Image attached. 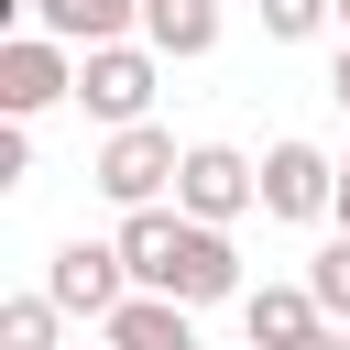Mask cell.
<instances>
[{"label":"cell","mask_w":350,"mask_h":350,"mask_svg":"<svg viewBox=\"0 0 350 350\" xmlns=\"http://www.w3.org/2000/svg\"><path fill=\"white\" fill-rule=\"evenodd\" d=\"M120 262L142 295H175V306H219V295H252L241 284V252L219 219H186V208H120Z\"/></svg>","instance_id":"6da1fadb"},{"label":"cell","mask_w":350,"mask_h":350,"mask_svg":"<svg viewBox=\"0 0 350 350\" xmlns=\"http://www.w3.org/2000/svg\"><path fill=\"white\" fill-rule=\"evenodd\" d=\"M153 88H164V55H153V44H88V55H77V98H88V120H109V131L153 120Z\"/></svg>","instance_id":"7a4b0ae2"},{"label":"cell","mask_w":350,"mask_h":350,"mask_svg":"<svg viewBox=\"0 0 350 350\" xmlns=\"http://www.w3.org/2000/svg\"><path fill=\"white\" fill-rule=\"evenodd\" d=\"M98 197L109 208H164L175 197V175H186V153H175V131H153V120H131V131H109L98 142Z\"/></svg>","instance_id":"3957f363"},{"label":"cell","mask_w":350,"mask_h":350,"mask_svg":"<svg viewBox=\"0 0 350 350\" xmlns=\"http://www.w3.org/2000/svg\"><path fill=\"white\" fill-rule=\"evenodd\" d=\"M44 295L66 306V317H88V328H109L142 284H131V262H120V241H66L55 262H44Z\"/></svg>","instance_id":"277c9868"},{"label":"cell","mask_w":350,"mask_h":350,"mask_svg":"<svg viewBox=\"0 0 350 350\" xmlns=\"http://www.w3.org/2000/svg\"><path fill=\"white\" fill-rule=\"evenodd\" d=\"M55 98H77V44H55V33H0V120H33V109H55Z\"/></svg>","instance_id":"5b68a950"},{"label":"cell","mask_w":350,"mask_h":350,"mask_svg":"<svg viewBox=\"0 0 350 350\" xmlns=\"http://www.w3.org/2000/svg\"><path fill=\"white\" fill-rule=\"evenodd\" d=\"M175 208L186 219H241V208H262V164L252 153H230V142H186V175H175Z\"/></svg>","instance_id":"8992f818"},{"label":"cell","mask_w":350,"mask_h":350,"mask_svg":"<svg viewBox=\"0 0 350 350\" xmlns=\"http://www.w3.org/2000/svg\"><path fill=\"white\" fill-rule=\"evenodd\" d=\"M262 219H339V164L317 142H273L262 153Z\"/></svg>","instance_id":"52a82bcc"},{"label":"cell","mask_w":350,"mask_h":350,"mask_svg":"<svg viewBox=\"0 0 350 350\" xmlns=\"http://www.w3.org/2000/svg\"><path fill=\"white\" fill-rule=\"evenodd\" d=\"M241 328H252V350H306V339L339 328V317H328L306 284H252V295H241Z\"/></svg>","instance_id":"ba28073f"},{"label":"cell","mask_w":350,"mask_h":350,"mask_svg":"<svg viewBox=\"0 0 350 350\" xmlns=\"http://www.w3.org/2000/svg\"><path fill=\"white\" fill-rule=\"evenodd\" d=\"M131 22H142V0H33V33H55V44H131Z\"/></svg>","instance_id":"9c48e42d"},{"label":"cell","mask_w":350,"mask_h":350,"mask_svg":"<svg viewBox=\"0 0 350 350\" xmlns=\"http://www.w3.org/2000/svg\"><path fill=\"white\" fill-rule=\"evenodd\" d=\"M142 44H153L164 66H197V55L219 44V0H142Z\"/></svg>","instance_id":"30bf717a"},{"label":"cell","mask_w":350,"mask_h":350,"mask_svg":"<svg viewBox=\"0 0 350 350\" xmlns=\"http://www.w3.org/2000/svg\"><path fill=\"white\" fill-rule=\"evenodd\" d=\"M98 339H109V350H197V306H175V295H131Z\"/></svg>","instance_id":"8fae6325"},{"label":"cell","mask_w":350,"mask_h":350,"mask_svg":"<svg viewBox=\"0 0 350 350\" xmlns=\"http://www.w3.org/2000/svg\"><path fill=\"white\" fill-rule=\"evenodd\" d=\"M0 350H66V306L33 284V295H11L0 306Z\"/></svg>","instance_id":"7c38bea8"},{"label":"cell","mask_w":350,"mask_h":350,"mask_svg":"<svg viewBox=\"0 0 350 350\" xmlns=\"http://www.w3.org/2000/svg\"><path fill=\"white\" fill-rule=\"evenodd\" d=\"M306 295H317V306H328V317L350 328V230H339V241H328V252L306 262Z\"/></svg>","instance_id":"4fadbf2b"},{"label":"cell","mask_w":350,"mask_h":350,"mask_svg":"<svg viewBox=\"0 0 350 350\" xmlns=\"http://www.w3.org/2000/svg\"><path fill=\"white\" fill-rule=\"evenodd\" d=\"M317 22H339V0H262V33L273 44H306Z\"/></svg>","instance_id":"5bb4252c"},{"label":"cell","mask_w":350,"mask_h":350,"mask_svg":"<svg viewBox=\"0 0 350 350\" xmlns=\"http://www.w3.org/2000/svg\"><path fill=\"white\" fill-rule=\"evenodd\" d=\"M0 186H33V131L0 120Z\"/></svg>","instance_id":"9a60e30c"},{"label":"cell","mask_w":350,"mask_h":350,"mask_svg":"<svg viewBox=\"0 0 350 350\" xmlns=\"http://www.w3.org/2000/svg\"><path fill=\"white\" fill-rule=\"evenodd\" d=\"M328 98H339V109H350V44H339V66H328Z\"/></svg>","instance_id":"2e32d148"},{"label":"cell","mask_w":350,"mask_h":350,"mask_svg":"<svg viewBox=\"0 0 350 350\" xmlns=\"http://www.w3.org/2000/svg\"><path fill=\"white\" fill-rule=\"evenodd\" d=\"M339 230H350V153H339Z\"/></svg>","instance_id":"e0dca14e"},{"label":"cell","mask_w":350,"mask_h":350,"mask_svg":"<svg viewBox=\"0 0 350 350\" xmlns=\"http://www.w3.org/2000/svg\"><path fill=\"white\" fill-rule=\"evenodd\" d=\"M339 33H350V0H339Z\"/></svg>","instance_id":"ac0fdd59"},{"label":"cell","mask_w":350,"mask_h":350,"mask_svg":"<svg viewBox=\"0 0 350 350\" xmlns=\"http://www.w3.org/2000/svg\"><path fill=\"white\" fill-rule=\"evenodd\" d=\"M77 350H109V339H77Z\"/></svg>","instance_id":"d6986e66"},{"label":"cell","mask_w":350,"mask_h":350,"mask_svg":"<svg viewBox=\"0 0 350 350\" xmlns=\"http://www.w3.org/2000/svg\"><path fill=\"white\" fill-rule=\"evenodd\" d=\"M339 339H350V328H339Z\"/></svg>","instance_id":"ffe728a7"}]
</instances>
